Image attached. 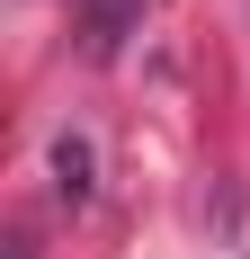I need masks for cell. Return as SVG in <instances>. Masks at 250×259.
<instances>
[{"label":"cell","instance_id":"3","mask_svg":"<svg viewBox=\"0 0 250 259\" xmlns=\"http://www.w3.org/2000/svg\"><path fill=\"white\" fill-rule=\"evenodd\" d=\"M9 259H36V250H27V241H9Z\"/></svg>","mask_w":250,"mask_h":259},{"label":"cell","instance_id":"1","mask_svg":"<svg viewBox=\"0 0 250 259\" xmlns=\"http://www.w3.org/2000/svg\"><path fill=\"white\" fill-rule=\"evenodd\" d=\"M134 27H143V0H80V36H90V63H116Z\"/></svg>","mask_w":250,"mask_h":259},{"label":"cell","instance_id":"2","mask_svg":"<svg viewBox=\"0 0 250 259\" xmlns=\"http://www.w3.org/2000/svg\"><path fill=\"white\" fill-rule=\"evenodd\" d=\"M54 188H63V206H90V143L80 134L54 143Z\"/></svg>","mask_w":250,"mask_h":259}]
</instances>
